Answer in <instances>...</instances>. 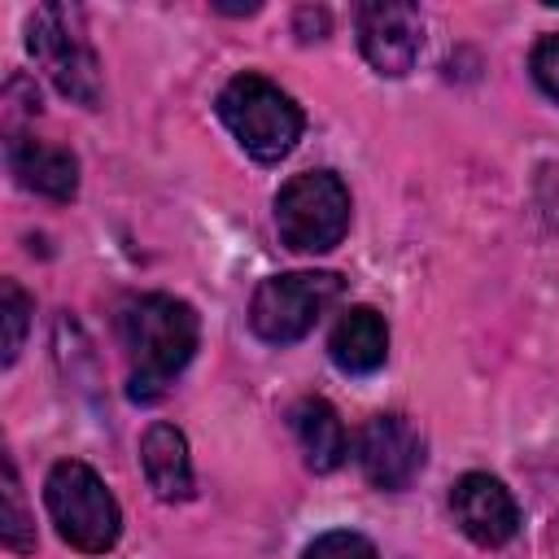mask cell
Segmentation results:
<instances>
[{
  "mask_svg": "<svg viewBox=\"0 0 559 559\" xmlns=\"http://www.w3.org/2000/svg\"><path fill=\"white\" fill-rule=\"evenodd\" d=\"M140 463H144V480L162 502H183L192 498V459H188V441L175 424H153L140 441Z\"/></svg>",
  "mask_w": 559,
  "mask_h": 559,
  "instance_id": "8fae6325",
  "label": "cell"
},
{
  "mask_svg": "<svg viewBox=\"0 0 559 559\" xmlns=\"http://www.w3.org/2000/svg\"><path fill=\"white\" fill-rule=\"evenodd\" d=\"M44 502H48V515H52L61 542H70L83 555H105L122 533V515H118L114 493L79 459H61L48 472Z\"/></svg>",
  "mask_w": 559,
  "mask_h": 559,
  "instance_id": "3957f363",
  "label": "cell"
},
{
  "mask_svg": "<svg viewBox=\"0 0 559 559\" xmlns=\"http://www.w3.org/2000/svg\"><path fill=\"white\" fill-rule=\"evenodd\" d=\"M450 511L476 546H507L520 528V507H515L511 489L489 472L459 476L450 489Z\"/></svg>",
  "mask_w": 559,
  "mask_h": 559,
  "instance_id": "9c48e42d",
  "label": "cell"
},
{
  "mask_svg": "<svg viewBox=\"0 0 559 559\" xmlns=\"http://www.w3.org/2000/svg\"><path fill=\"white\" fill-rule=\"evenodd\" d=\"M0 498H4V507H0V542L9 550H35V520L26 515L17 463L9 454H4V489H0Z\"/></svg>",
  "mask_w": 559,
  "mask_h": 559,
  "instance_id": "5bb4252c",
  "label": "cell"
},
{
  "mask_svg": "<svg viewBox=\"0 0 559 559\" xmlns=\"http://www.w3.org/2000/svg\"><path fill=\"white\" fill-rule=\"evenodd\" d=\"M328 354L341 371L349 376H367L384 362L389 354V328H384V314L371 310V306H354L341 314V323L332 328L328 336Z\"/></svg>",
  "mask_w": 559,
  "mask_h": 559,
  "instance_id": "7c38bea8",
  "label": "cell"
},
{
  "mask_svg": "<svg viewBox=\"0 0 559 559\" xmlns=\"http://www.w3.org/2000/svg\"><path fill=\"white\" fill-rule=\"evenodd\" d=\"M358 463L376 489H406L424 467V437L406 415H371L358 432Z\"/></svg>",
  "mask_w": 559,
  "mask_h": 559,
  "instance_id": "ba28073f",
  "label": "cell"
},
{
  "mask_svg": "<svg viewBox=\"0 0 559 559\" xmlns=\"http://www.w3.org/2000/svg\"><path fill=\"white\" fill-rule=\"evenodd\" d=\"M301 559H376V546L362 537V533H349V528H332L323 537H314L306 546Z\"/></svg>",
  "mask_w": 559,
  "mask_h": 559,
  "instance_id": "2e32d148",
  "label": "cell"
},
{
  "mask_svg": "<svg viewBox=\"0 0 559 559\" xmlns=\"http://www.w3.org/2000/svg\"><path fill=\"white\" fill-rule=\"evenodd\" d=\"M341 293H345V280L336 271H288V275H271V280L258 284V293L249 301V323L271 345L301 341L328 314V306L341 301Z\"/></svg>",
  "mask_w": 559,
  "mask_h": 559,
  "instance_id": "8992f818",
  "label": "cell"
},
{
  "mask_svg": "<svg viewBox=\"0 0 559 559\" xmlns=\"http://www.w3.org/2000/svg\"><path fill=\"white\" fill-rule=\"evenodd\" d=\"M275 227L297 253H328L349 231V188L332 170L293 175L275 197Z\"/></svg>",
  "mask_w": 559,
  "mask_h": 559,
  "instance_id": "5b68a950",
  "label": "cell"
},
{
  "mask_svg": "<svg viewBox=\"0 0 559 559\" xmlns=\"http://www.w3.org/2000/svg\"><path fill=\"white\" fill-rule=\"evenodd\" d=\"M4 157H9L13 179L22 188L48 197V201H70L79 192V162H74V153H66L57 144H39V140L13 135L4 144Z\"/></svg>",
  "mask_w": 559,
  "mask_h": 559,
  "instance_id": "30bf717a",
  "label": "cell"
},
{
  "mask_svg": "<svg viewBox=\"0 0 559 559\" xmlns=\"http://www.w3.org/2000/svg\"><path fill=\"white\" fill-rule=\"evenodd\" d=\"M288 419H293L297 445H301V454H306V463H310L314 472H336V467L345 463L349 437H345L336 411H332L323 397H301Z\"/></svg>",
  "mask_w": 559,
  "mask_h": 559,
  "instance_id": "4fadbf2b",
  "label": "cell"
},
{
  "mask_svg": "<svg viewBox=\"0 0 559 559\" xmlns=\"http://www.w3.org/2000/svg\"><path fill=\"white\" fill-rule=\"evenodd\" d=\"M218 118L240 140V148L258 162H280L301 140V109L288 92H280L262 74H236L218 92Z\"/></svg>",
  "mask_w": 559,
  "mask_h": 559,
  "instance_id": "7a4b0ae2",
  "label": "cell"
},
{
  "mask_svg": "<svg viewBox=\"0 0 559 559\" xmlns=\"http://www.w3.org/2000/svg\"><path fill=\"white\" fill-rule=\"evenodd\" d=\"M122 349L131 358V397L157 402L166 384L188 367L197 349V314L188 301L170 293H144L122 306L118 314Z\"/></svg>",
  "mask_w": 559,
  "mask_h": 559,
  "instance_id": "6da1fadb",
  "label": "cell"
},
{
  "mask_svg": "<svg viewBox=\"0 0 559 559\" xmlns=\"http://www.w3.org/2000/svg\"><path fill=\"white\" fill-rule=\"evenodd\" d=\"M358 44L362 57L371 61L376 74L402 79L424 48V17L415 4H397V0H376L358 9Z\"/></svg>",
  "mask_w": 559,
  "mask_h": 559,
  "instance_id": "52a82bcc",
  "label": "cell"
},
{
  "mask_svg": "<svg viewBox=\"0 0 559 559\" xmlns=\"http://www.w3.org/2000/svg\"><path fill=\"white\" fill-rule=\"evenodd\" d=\"M26 48L57 83L61 96L96 109L100 105V61L87 44L83 13L70 4H39L26 17Z\"/></svg>",
  "mask_w": 559,
  "mask_h": 559,
  "instance_id": "277c9868",
  "label": "cell"
},
{
  "mask_svg": "<svg viewBox=\"0 0 559 559\" xmlns=\"http://www.w3.org/2000/svg\"><path fill=\"white\" fill-rule=\"evenodd\" d=\"M0 323H4V367L22 354V341H26V323H31V297L13 284V280H0Z\"/></svg>",
  "mask_w": 559,
  "mask_h": 559,
  "instance_id": "9a60e30c",
  "label": "cell"
},
{
  "mask_svg": "<svg viewBox=\"0 0 559 559\" xmlns=\"http://www.w3.org/2000/svg\"><path fill=\"white\" fill-rule=\"evenodd\" d=\"M528 66H533L537 87L550 100H559V35H542L537 48H533V57H528Z\"/></svg>",
  "mask_w": 559,
  "mask_h": 559,
  "instance_id": "e0dca14e",
  "label": "cell"
}]
</instances>
